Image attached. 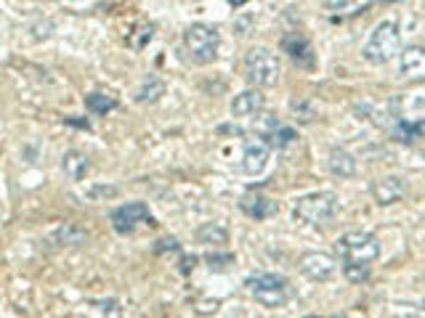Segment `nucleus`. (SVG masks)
<instances>
[{
    "instance_id": "26",
    "label": "nucleus",
    "mask_w": 425,
    "mask_h": 318,
    "mask_svg": "<svg viewBox=\"0 0 425 318\" xmlns=\"http://www.w3.org/2000/svg\"><path fill=\"white\" fill-rule=\"evenodd\" d=\"M205 260H208L210 270H226L234 263V255H229V252H210Z\"/></svg>"
},
{
    "instance_id": "31",
    "label": "nucleus",
    "mask_w": 425,
    "mask_h": 318,
    "mask_svg": "<svg viewBox=\"0 0 425 318\" xmlns=\"http://www.w3.org/2000/svg\"><path fill=\"white\" fill-rule=\"evenodd\" d=\"M226 3H232L234 9H240V6H244V3H250V0H226Z\"/></svg>"
},
{
    "instance_id": "8",
    "label": "nucleus",
    "mask_w": 425,
    "mask_h": 318,
    "mask_svg": "<svg viewBox=\"0 0 425 318\" xmlns=\"http://www.w3.org/2000/svg\"><path fill=\"white\" fill-rule=\"evenodd\" d=\"M298 268L311 281H330L335 276V270H338V263L327 252H303L298 258Z\"/></svg>"
},
{
    "instance_id": "15",
    "label": "nucleus",
    "mask_w": 425,
    "mask_h": 318,
    "mask_svg": "<svg viewBox=\"0 0 425 318\" xmlns=\"http://www.w3.org/2000/svg\"><path fill=\"white\" fill-rule=\"evenodd\" d=\"M240 207H242V212L247 218H255V220H266L279 212L276 202L269 197H244L242 202H240Z\"/></svg>"
},
{
    "instance_id": "22",
    "label": "nucleus",
    "mask_w": 425,
    "mask_h": 318,
    "mask_svg": "<svg viewBox=\"0 0 425 318\" xmlns=\"http://www.w3.org/2000/svg\"><path fill=\"white\" fill-rule=\"evenodd\" d=\"M290 111L295 114V119H298V122H314V117H316L314 104H311L308 99L293 101V104H290Z\"/></svg>"
},
{
    "instance_id": "2",
    "label": "nucleus",
    "mask_w": 425,
    "mask_h": 318,
    "mask_svg": "<svg viewBox=\"0 0 425 318\" xmlns=\"http://www.w3.org/2000/svg\"><path fill=\"white\" fill-rule=\"evenodd\" d=\"M279 75H282L279 59L269 48H253L244 53V77L255 88H274L279 82Z\"/></svg>"
},
{
    "instance_id": "14",
    "label": "nucleus",
    "mask_w": 425,
    "mask_h": 318,
    "mask_svg": "<svg viewBox=\"0 0 425 318\" xmlns=\"http://www.w3.org/2000/svg\"><path fill=\"white\" fill-rule=\"evenodd\" d=\"M264 96L261 90H242L240 96H234L232 101V114L234 117H255L258 111L264 109Z\"/></svg>"
},
{
    "instance_id": "3",
    "label": "nucleus",
    "mask_w": 425,
    "mask_h": 318,
    "mask_svg": "<svg viewBox=\"0 0 425 318\" xmlns=\"http://www.w3.org/2000/svg\"><path fill=\"white\" fill-rule=\"evenodd\" d=\"M244 287L255 297L258 305L264 308H282L287 295H290V284L284 276L276 273H255V276L244 278Z\"/></svg>"
},
{
    "instance_id": "18",
    "label": "nucleus",
    "mask_w": 425,
    "mask_h": 318,
    "mask_svg": "<svg viewBox=\"0 0 425 318\" xmlns=\"http://www.w3.org/2000/svg\"><path fill=\"white\" fill-rule=\"evenodd\" d=\"M327 168L333 172L335 178H351L356 172V159L343 149H335L327 159Z\"/></svg>"
},
{
    "instance_id": "13",
    "label": "nucleus",
    "mask_w": 425,
    "mask_h": 318,
    "mask_svg": "<svg viewBox=\"0 0 425 318\" xmlns=\"http://www.w3.org/2000/svg\"><path fill=\"white\" fill-rule=\"evenodd\" d=\"M266 162H269V146L264 141H250L242 154V170L247 175H258V172H264Z\"/></svg>"
},
{
    "instance_id": "28",
    "label": "nucleus",
    "mask_w": 425,
    "mask_h": 318,
    "mask_svg": "<svg viewBox=\"0 0 425 318\" xmlns=\"http://www.w3.org/2000/svg\"><path fill=\"white\" fill-rule=\"evenodd\" d=\"M157 252H168V249H178V241H176V238L173 236H165V238H160V241H157Z\"/></svg>"
},
{
    "instance_id": "27",
    "label": "nucleus",
    "mask_w": 425,
    "mask_h": 318,
    "mask_svg": "<svg viewBox=\"0 0 425 318\" xmlns=\"http://www.w3.org/2000/svg\"><path fill=\"white\" fill-rule=\"evenodd\" d=\"M93 308L99 310V313H109V316H120L122 310H120V302H114V300H109V302H91Z\"/></svg>"
},
{
    "instance_id": "10",
    "label": "nucleus",
    "mask_w": 425,
    "mask_h": 318,
    "mask_svg": "<svg viewBox=\"0 0 425 318\" xmlns=\"http://www.w3.org/2000/svg\"><path fill=\"white\" fill-rule=\"evenodd\" d=\"M407 194V180L399 175H385V178L372 183V197L380 207H391Z\"/></svg>"
},
{
    "instance_id": "24",
    "label": "nucleus",
    "mask_w": 425,
    "mask_h": 318,
    "mask_svg": "<svg viewBox=\"0 0 425 318\" xmlns=\"http://www.w3.org/2000/svg\"><path fill=\"white\" fill-rule=\"evenodd\" d=\"M269 138H271V143L276 146V149H282V146H290V143L298 138V133H295L293 128H282V125H279Z\"/></svg>"
},
{
    "instance_id": "23",
    "label": "nucleus",
    "mask_w": 425,
    "mask_h": 318,
    "mask_svg": "<svg viewBox=\"0 0 425 318\" xmlns=\"http://www.w3.org/2000/svg\"><path fill=\"white\" fill-rule=\"evenodd\" d=\"M343 273L348 281L362 284V281L370 278V263H343Z\"/></svg>"
},
{
    "instance_id": "21",
    "label": "nucleus",
    "mask_w": 425,
    "mask_h": 318,
    "mask_svg": "<svg viewBox=\"0 0 425 318\" xmlns=\"http://www.w3.org/2000/svg\"><path fill=\"white\" fill-rule=\"evenodd\" d=\"M85 106L93 114H107V111H112L117 106V101L112 99V96H107V93H91V96H85Z\"/></svg>"
},
{
    "instance_id": "4",
    "label": "nucleus",
    "mask_w": 425,
    "mask_h": 318,
    "mask_svg": "<svg viewBox=\"0 0 425 318\" xmlns=\"http://www.w3.org/2000/svg\"><path fill=\"white\" fill-rule=\"evenodd\" d=\"M335 252L343 263H372L380 258V241L367 231H348L335 241Z\"/></svg>"
},
{
    "instance_id": "12",
    "label": "nucleus",
    "mask_w": 425,
    "mask_h": 318,
    "mask_svg": "<svg viewBox=\"0 0 425 318\" xmlns=\"http://www.w3.org/2000/svg\"><path fill=\"white\" fill-rule=\"evenodd\" d=\"M61 170H64V175L70 180H75V183H80L88 172H91V159H88V154L85 151H77L72 149L67 151L64 157H61Z\"/></svg>"
},
{
    "instance_id": "6",
    "label": "nucleus",
    "mask_w": 425,
    "mask_h": 318,
    "mask_svg": "<svg viewBox=\"0 0 425 318\" xmlns=\"http://www.w3.org/2000/svg\"><path fill=\"white\" fill-rule=\"evenodd\" d=\"M218 43L221 35L210 24H192L183 32V48L197 64H210L218 56Z\"/></svg>"
},
{
    "instance_id": "19",
    "label": "nucleus",
    "mask_w": 425,
    "mask_h": 318,
    "mask_svg": "<svg viewBox=\"0 0 425 318\" xmlns=\"http://www.w3.org/2000/svg\"><path fill=\"white\" fill-rule=\"evenodd\" d=\"M162 96H165V82L157 75H149V77H144V82L136 90V104H154Z\"/></svg>"
},
{
    "instance_id": "11",
    "label": "nucleus",
    "mask_w": 425,
    "mask_h": 318,
    "mask_svg": "<svg viewBox=\"0 0 425 318\" xmlns=\"http://www.w3.org/2000/svg\"><path fill=\"white\" fill-rule=\"evenodd\" d=\"M282 50L293 59V64H298V67H303V70L314 67V48H311V43H308L303 35H298V32L284 35Z\"/></svg>"
},
{
    "instance_id": "7",
    "label": "nucleus",
    "mask_w": 425,
    "mask_h": 318,
    "mask_svg": "<svg viewBox=\"0 0 425 318\" xmlns=\"http://www.w3.org/2000/svg\"><path fill=\"white\" fill-rule=\"evenodd\" d=\"M141 223L154 226L152 212H149V207H146L144 202H128V204H122V207L112 209V229L117 231V234H131V231H136V226H141Z\"/></svg>"
},
{
    "instance_id": "9",
    "label": "nucleus",
    "mask_w": 425,
    "mask_h": 318,
    "mask_svg": "<svg viewBox=\"0 0 425 318\" xmlns=\"http://www.w3.org/2000/svg\"><path fill=\"white\" fill-rule=\"evenodd\" d=\"M399 80L402 82H423L425 80V50L420 45H409L402 50V59H399Z\"/></svg>"
},
{
    "instance_id": "16",
    "label": "nucleus",
    "mask_w": 425,
    "mask_h": 318,
    "mask_svg": "<svg viewBox=\"0 0 425 318\" xmlns=\"http://www.w3.org/2000/svg\"><path fill=\"white\" fill-rule=\"evenodd\" d=\"M53 244H59V247H80L88 241V231L77 226V223H64L59 229L51 234Z\"/></svg>"
},
{
    "instance_id": "25",
    "label": "nucleus",
    "mask_w": 425,
    "mask_h": 318,
    "mask_svg": "<svg viewBox=\"0 0 425 318\" xmlns=\"http://www.w3.org/2000/svg\"><path fill=\"white\" fill-rule=\"evenodd\" d=\"M120 194V186H93L88 194H85V199H91V202H107V199L117 197Z\"/></svg>"
},
{
    "instance_id": "5",
    "label": "nucleus",
    "mask_w": 425,
    "mask_h": 318,
    "mask_svg": "<svg viewBox=\"0 0 425 318\" xmlns=\"http://www.w3.org/2000/svg\"><path fill=\"white\" fill-rule=\"evenodd\" d=\"M295 218L308 223V226H327L338 212V197L333 191H316L306 194L295 202Z\"/></svg>"
},
{
    "instance_id": "30",
    "label": "nucleus",
    "mask_w": 425,
    "mask_h": 318,
    "mask_svg": "<svg viewBox=\"0 0 425 318\" xmlns=\"http://www.w3.org/2000/svg\"><path fill=\"white\" fill-rule=\"evenodd\" d=\"M348 3H351V0H324V6H327V9H333V11H338V9H345V6H348Z\"/></svg>"
},
{
    "instance_id": "29",
    "label": "nucleus",
    "mask_w": 425,
    "mask_h": 318,
    "mask_svg": "<svg viewBox=\"0 0 425 318\" xmlns=\"http://www.w3.org/2000/svg\"><path fill=\"white\" fill-rule=\"evenodd\" d=\"M194 263H197V258H189V255H186V258H181V273H189V270L194 268Z\"/></svg>"
},
{
    "instance_id": "20",
    "label": "nucleus",
    "mask_w": 425,
    "mask_h": 318,
    "mask_svg": "<svg viewBox=\"0 0 425 318\" xmlns=\"http://www.w3.org/2000/svg\"><path fill=\"white\" fill-rule=\"evenodd\" d=\"M226 238H229V234L221 223H205L197 229V241L208 244V247H221V244H226Z\"/></svg>"
},
{
    "instance_id": "17",
    "label": "nucleus",
    "mask_w": 425,
    "mask_h": 318,
    "mask_svg": "<svg viewBox=\"0 0 425 318\" xmlns=\"http://www.w3.org/2000/svg\"><path fill=\"white\" fill-rule=\"evenodd\" d=\"M423 117H399V122L394 125V130H391V138L399 141V143H415L420 136H423Z\"/></svg>"
},
{
    "instance_id": "1",
    "label": "nucleus",
    "mask_w": 425,
    "mask_h": 318,
    "mask_svg": "<svg viewBox=\"0 0 425 318\" xmlns=\"http://www.w3.org/2000/svg\"><path fill=\"white\" fill-rule=\"evenodd\" d=\"M399 48H402L399 27H396V21L385 19L380 24H375V30L370 32L365 48H362V56L370 64H388L391 59H396Z\"/></svg>"
}]
</instances>
